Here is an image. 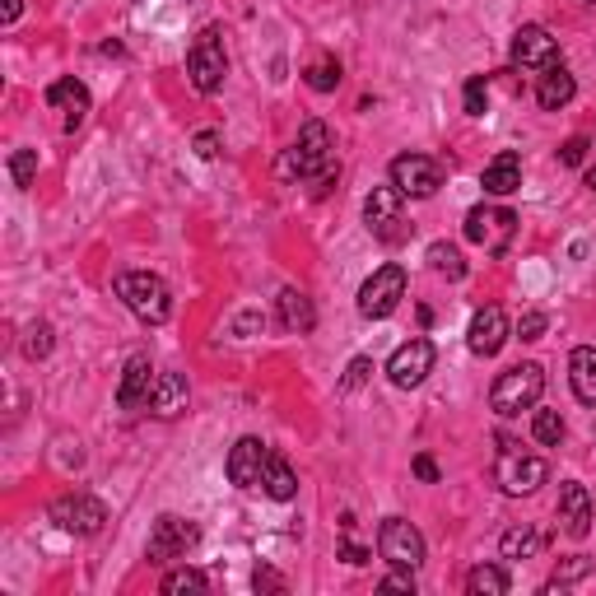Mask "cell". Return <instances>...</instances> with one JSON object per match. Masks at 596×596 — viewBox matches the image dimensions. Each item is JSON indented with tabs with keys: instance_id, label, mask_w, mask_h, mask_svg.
<instances>
[{
	"instance_id": "31",
	"label": "cell",
	"mask_w": 596,
	"mask_h": 596,
	"mask_svg": "<svg viewBox=\"0 0 596 596\" xmlns=\"http://www.w3.org/2000/svg\"><path fill=\"white\" fill-rule=\"evenodd\" d=\"M33 177H38V149H14L10 154V182L19 191L33 187Z\"/></svg>"
},
{
	"instance_id": "18",
	"label": "cell",
	"mask_w": 596,
	"mask_h": 596,
	"mask_svg": "<svg viewBox=\"0 0 596 596\" xmlns=\"http://www.w3.org/2000/svg\"><path fill=\"white\" fill-rule=\"evenodd\" d=\"M154 382H159L154 364H149L145 354H131V359H126V368H122L117 406H122V410H140V406H149V392H154Z\"/></svg>"
},
{
	"instance_id": "27",
	"label": "cell",
	"mask_w": 596,
	"mask_h": 596,
	"mask_svg": "<svg viewBox=\"0 0 596 596\" xmlns=\"http://www.w3.org/2000/svg\"><path fill=\"white\" fill-rule=\"evenodd\" d=\"M541 531L536 527H513V531H503V541H499V550H503V559H531L536 550H541Z\"/></svg>"
},
{
	"instance_id": "13",
	"label": "cell",
	"mask_w": 596,
	"mask_h": 596,
	"mask_svg": "<svg viewBox=\"0 0 596 596\" xmlns=\"http://www.w3.org/2000/svg\"><path fill=\"white\" fill-rule=\"evenodd\" d=\"M52 522L70 536H98L108 527V508L94 499V494H61L52 503Z\"/></svg>"
},
{
	"instance_id": "39",
	"label": "cell",
	"mask_w": 596,
	"mask_h": 596,
	"mask_svg": "<svg viewBox=\"0 0 596 596\" xmlns=\"http://www.w3.org/2000/svg\"><path fill=\"white\" fill-rule=\"evenodd\" d=\"M382 592H415V569H396L382 578Z\"/></svg>"
},
{
	"instance_id": "14",
	"label": "cell",
	"mask_w": 596,
	"mask_h": 596,
	"mask_svg": "<svg viewBox=\"0 0 596 596\" xmlns=\"http://www.w3.org/2000/svg\"><path fill=\"white\" fill-rule=\"evenodd\" d=\"M508 61H513V70H550L559 66V42L550 38V28L541 24H522L513 33V47H508Z\"/></svg>"
},
{
	"instance_id": "45",
	"label": "cell",
	"mask_w": 596,
	"mask_h": 596,
	"mask_svg": "<svg viewBox=\"0 0 596 596\" xmlns=\"http://www.w3.org/2000/svg\"><path fill=\"white\" fill-rule=\"evenodd\" d=\"M587 191H592V196H596V163H592V168H587Z\"/></svg>"
},
{
	"instance_id": "24",
	"label": "cell",
	"mask_w": 596,
	"mask_h": 596,
	"mask_svg": "<svg viewBox=\"0 0 596 596\" xmlns=\"http://www.w3.org/2000/svg\"><path fill=\"white\" fill-rule=\"evenodd\" d=\"M569 382L583 406H596V345H578L569 354Z\"/></svg>"
},
{
	"instance_id": "28",
	"label": "cell",
	"mask_w": 596,
	"mask_h": 596,
	"mask_svg": "<svg viewBox=\"0 0 596 596\" xmlns=\"http://www.w3.org/2000/svg\"><path fill=\"white\" fill-rule=\"evenodd\" d=\"M303 80H308V89H317V94H336L340 89V61L336 56H317V61L303 70Z\"/></svg>"
},
{
	"instance_id": "40",
	"label": "cell",
	"mask_w": 596,
	"mask_h": 596,
	"mask_svg": "<svg viewBox=\"0 0 596 596\" xmlns=\"http://www.w3.org/2000/svg\"><path fill=\"white\" fill-rule=\"evenodd\" d=\"M191 149H196L201 159H215V154H219V131H196V140H191Z\"/></svg>"
},
{
	"instance_id": "26",
	"label": "cell",
	"mask_w": 596,
	"mask_h": 596,
	"mask_svg": "<svg viewBox=\"0 0 596 596\" xmlns=\"http://www.w3.org/2000/svg\"><path fill=\"white\" fill-rule=\"evenodd\" d=\"M508 569H499V564H480V569H471V578H466V592L471 596H503L508 592Z\"/></svg>"
},
{
	"instance_id": "21",
	"label": "cell",
	"mask_w": 596,
	"mask_h": 596,
	"mask_svg": "<svg viewBox=\"0 0 596 596\" xmlns=\"http://www.w3.org/2000/svg\"><path fill=\"white\" fill-rule=\"evenodd\" d=\"M573 94H578V80L569 75V66L559 61V66H550L541 75V84H536V103H541L545 112H559V108H569Z\"/></svg>"
},
{
	"instance_id": "42",
	"label": "cell",
	"mask_w": 596,
	"mask_h": 596,
	"mask_svg": "<svg viewBox=\"0 0 596 596\" xmlns=\"http://www.w3.org/2000/svg\"><path fill=\"white\" fill-rule=\"evenodd\" d=\"M340 559L359 569V564H368V559H373V550H364V545H354V541H340Z\"/></svg>"
},
{
	"instance_id": "1",
	"label": "cell",
	"mask_w": 596,
	"mask_h": 596,
	"mask_svg": "<svg viewBox=\"0 0 596 596\" xmlns=\"http://www.w3.org/2000/svg\"><path fill=\"white\" fill-rule=\"evenodd\" d=\"M331 149H336L331 126H326V122H303L298 140L285 149V154H280V163H275V173L285 177V182H317L326 168H336Z\"/></svg>"
},
{
	"instance_id": "38",
	"label": "cell",
	"mask_w": 596,
	"mask_h": 596,
	"mask_svg": "<svg viewBox=\"0 0 596 596\" xmlns=\"http://www.w3.org/2000/svg\"><path fill=\"white\" fill-rule=\"evenodd\" d=\"M559 163H569V168L587 163V136H569V140H564V145H559Z\"/></svg>"
},
{
	"instance_id": "34",
	"label": "cell",
	"mask_w": 596,
	"mask_h": 596,
	"mask_svg": "<svg viewBox=\"0 0 596 596\" xmlns=\"http://www.w3.org/2000/svg\"><path fill=\"white\" fill-rule=\"evenodd\" d=\"M461 98H466V112H471V117H485V103H489L485 75H471V80H466V89H461Z\"/></svg>"
},
{
	"instance_id": "35",
	"label": "cell",
	"mask_w": 596,
	"mask_h": 596,
	"mask_svg": "<svg viewBox=\"0 0 596 596\" xmlns=\"http://www.w3.org/2000/svg\"><path fill=\"white\" fill-rule=\"evenodd\" d=\"M368 378H373V359H368V354H359V359H350V368H345V378H340V392H359Z\"/></svg>"
},
{
	"instance_id": "2",
	"label": "cell",
	"mask_w": 596,
	"mask_h": 596,
	"mask_svg": "<svg viewBox=\"0 0 596 596\" xmlns=\"http://www.w3.org/2000/svg\"><path fill=\"white\" fill-rule=\"evenodd\" d=\"M117 298H122L145 326H163L173 317V289L154 271H122L117 275Z\"/></svg>"
},
{
	"instance_id": "12",
	"label": "cell",
	"mask_w": 596,
	"mask_h": 596,
	"mask_svg": "<svg viewBox=\"0 0 596 596\" xmlns=\"http://www.w3.org/2000/svg\"><path fill=\"white\" fill-rule=\"evenodd\" d=\"M434 359H438L434 340L415 336V340H406V345H396V354L387 359V378H392V387L410 392V387H420V382L434 373Z\"/></svg>"
},
{
	"instance_id": "22",
	"label": "cell",
	"mask_w": 596,
	"mask_h": 596,
	"mask_svg": "<svg viewBox=\"0 0 596 596\" xmlns=\"http://www.w3.org/2000/svg\"><path fill=\"white\" fill-rule=\"evenodd\" d=\"M47 103L66 112V131H75V126L84 122V112H89V89H84L75 75H66V80H56L52 89H47Z\"/></svg>"
},
{
	"instance_id": "16",
	"label": "cell",
	"mask_w": 596,
	"mask_h": 596,
	"mask_svg": "<svg viewBox=\"0 0 596 596\" xmlns=\"http://www.w3.org/2000/svg\"><path fill=\"white\" fill-rule=\"evenodd\" d=\"M266 457H271V447L261 443V438H238V443L229 447V461H224V471H229V485H238V489L261 485Z\"/></svg>"
},
{
	"instance_id": "33",
	"label": "cell",
	"mask_w": 596,
	"mask_h": 596,
	"mask_svg": "<svg viewBox=\"0 0 596 596\" xmlns=\"http://www.w3.org/2000/svg\"><path fill=\"white\" fill-rule=\"evenodd\" d=\"M47 354H52V326L33 322L24 331V359H47Z\"/></svg>"
},
{
	"instance_id": "30",
	"label": "cell",
	"mask_w": 596,
	"mask_h": 596,
	"mask_svg": "<svg viewBox=\"0 0 596 596\" xmlns=\"http://www.w3.org/2000/svg\"><path fill=\"white\" fill-rule=\"evenodd\" d=\"M210 587V578H205L201 569H173V573H163V583H159V592L163 596H182V592H205Z\"/></svg>"
},
{
	"instance_id": "44",
	"label": "cell",
	"mask_w": 596,
	"mask_h": 596,
	"mask_svg": "<svg viewBox=\"0 0 596 596\" xmlns=\"http://www.w3.org/2000/svg\"><path fill=\"white\" fill-rule=\"evenodd\" d=\"M19 10H24V0H5V5H0V19H5V24H14V19H19Z\"/></svg>"
},
{
	"instance_id": "20",
	"label": "cell",
	"mask_w": 596,
	"mask_h": 596,
	"mask_svg": "<svg viewBox=\"0 0 596 596\" xmlns=\"http://www.w3.org/2000/svg\"><path fill=\"white\" fill-rule=\"evenodd\" d=\"M187 401H191L187 378H182V373H159L154 392H149V410H154L159 420H173V415L187 410Z\"/></svg>"
},
{
	"instance_id": "3",
	"label": "cell",
	"mask_w": 596,
	"mask_h": 596,
	"mask_svg": "<svg viewBox=\"0 0 596 596\" xmlns=\"http://www.w3.org/2000/svg\"><path fill=\"white\" fill-rule=\"evenodd\" d=\"M541 392H545V368L527 359V364L503 368L499 378H494V387H489V406H494V415L513 420V415H522V410H536Z\"/></svg>"
},
{
	"instance_id": "10",
	"label": "cell",
	"mask_w": 596,
	"mask_h": 596,
	"mask_svg": "<svg viewBox=\"0 0 596 596\" xmlns=\"http://www.w3.org/2000/svg\"><path fill=\"white\" fill-rule=\"evenodd\" d=\"M378 550L392 569H420L424 564V536L406 517H387L378 531Z\"/></svg>"
},
{
	"instance_id": "41",
	"label": "cell",
	"mask_w": 596,
	"mask_h": 596,
	"mask_svg": "<svg viewBox=\"0 0 596 596\" xmlns=\"http://www.w3.org/2000/svg\"><path fill=\"white\" fill-rule=\"evenodd\" d=\"M252 587H257V592H280L285 578H280L275 569H257V573H252Z\"/></svg>"
},
{
	"instance_id": "43",
	"label": "cell",
	"mask_w": 596,
	"mask_h": 596,
	"mask_svg": "<svg viewBox=\"0 0 596 596\" xmlns=\"http://www.w3.org/2000/svg\"><path fill=\"white\" fill-rule=\"evenodd\" d=\"M415 475H420L424 485H438V461L429 457V452H420V457H415Z\"/></svg>"
},
{
	"instance_id": "23",
	"label": "cell",
	"mask_w": 596,
	"mask_h": 596,
	"mask_svg": "<svg viewBox=\"0 0 596 596\" xmlns=\"http://www.w3.org/2000/svg\"><path fill=\"white\" fill-rule=\"evenodd\" d=\"M275 308H280V326H285V331L308 336L312 326H317V308H312V298L303 294V289H280Z\"/></svg>"
},
{
	"instance_id": "17",
	"label": "cell",
	"mask_w": 596,
	"mask_h": 596,
	"mask_svg": "<svg viewBox=\"0 0 596 596\" xmlns=\"http://www.w3.org/2000/svg\"><path fill=\"white\" fill-rule=\"evenodd\" d=\"M559 522H564V531H569L573 541H583L587 531H592L596 508H592L587 485H578V480H564V485H559Z\"/></svg>"
},
{
	"instance_id": "4",
	"label": "cell",
	"mask_w": 596,
	"mask_h": 596,
	"mask_svg": "<svg viewBox=\"0 0 596 596\" xmlns=\"http://www.w3.org/2000/svg\"><path fill=\"white\" fill-rule=\"evenodd\" d=\"M187 75L196 84V94H219L229 80V56H224V33L219 24H205L187 47Z\"/></svg>"
},
{
	"instance_id": "15",
	"label": "cell",
	"mask_w": 596,
	"mask_h": 596,
	"mask_svg": "<svg viewBox=\"0 0 596 596\" xmlns=\"http://www.w3.org/2000/svg\"><path fill=\"white\" fill-rule=\"evenodd\" d=\"M466 345H471L475 359H494V354L508 345V317H503L499 303H485V308L471 317V326H466Z\"/></svg>"
},
{
	"instance_id": "25",
	"label": "cell",
	"mask_w": 596,
	"mask_h": 596,
	"mask_svg": "<svg viewBox=\"0 0 596 596\" xmlns=\"http://www.w3.org/2000/svg\"><path fill=\"white\" fill-rule=\"evenodd\" d=\"M261 489L271 494L275 503H289L298 494V475H294V466H289L280 452L271 447V457H266V471H261Z\"/></svg>"
},
{
	"instance_id": "19",
	"label": "cell",
	"mask_w": 596,
	"mask_h": 596,
	"mask_svg": "<svg viewBox=\"0 0 596 596\" xmlns=\"http://www.w3.org/2000/svg\"><path fill=\"white\" fill-rule=\"evenodd\" d=\"M480 187H485L489 196H513V191L522 187V159H517L513 149L494 154V159L485 163V173H480Z\"/></svg>"
},
{
	"instance_id": "29",
	"label": "cell",
	"mask_w": 596,
	"mask_h": 596,
	"mask_svg": "<svg viewBox=\"0 0 596 596\" xmlns=\"http://www.w3.org/2000/svg\"><path fill=\"white\" fill-rule=\"evenodd\" d=\"M429 266H434L438 275H447V280H466V261H461V252L452 243H429Z\"/></svg>"
},
{
	"instance_id": "9",
	"label": "cell",
	"mask_w": 596,
	"mask_h": 596,
	"mask_svg": "<svg viewBox=\"0 0 596 596\" xmlns=\"http://www.w3.org/2000/svg\"><path fill=\"white\" fill-rule=\"evenodd\" d=\"M392 187L410 201H429L443 187V163L429 154H401V159H392Z\"/></svg>"
},
{
	"instance_id": "8",
	"label": "cell",
	"mask_w": 596,
	"mask_h": 596,
	"mask_svg": "<svg viewBox=\"0 0 596 596\" xmlns=\"http://www.w3.org/2000/svg\"><path fill=\"white\" fill-rule=\"evenodd\" d=\"M196 541H201V527H196V522H187V517H177V513H163L159 522H154V531H149L145 559L149 564H173V559H182Z\"/></svg>"
},
{
	"instance_id": "11",
	"label": "cell",
	"mask_w": 596,
	"mask_h": 596,
	"mask_svg": "<svg viewBox=\"0 0 596 596\" xmlns=\"http://www.w3.org/2000/svg\"><path fill=\"white\" fill-rule=\"evenodd\" d=\"M494 480H499V489L503 494H536V489L550 480V461L545 457H527V452H503L499 457V466H494Z\"/></svg>"
},
{
	"instance_id": "6",
	"label": "cell",
	"mask_w": 596,
	"mask_h": 596,
	"mask_svg": "<svg viewBox=\"0 0 596 596\" xmlns=\"http://www.w3.org/2000/svg\"><path fill=\"white\" fill-rule=\"evenodd\" d=\"M401 298H406V266L387 261V266H378V271L364 280V289H359V312H364L368 322H382V317H392V312L401 308Z\"/></svg>"
},
{
	"instance_id": "37",
	"label": "cell",
	"mask_w": 596,
	"mask_h": 596,
	"mask_svg": "<svg viewBox=\"0 0 596 596\" xmlns=\"http://www.w3.org/2000/svg\"><path fill=\"white\" fill-rule=\"evenodd\" d=\"M545 326H550V317H545V312H522V322H517V336H522V340H541Z\"/></svg>"
},
{
	"instance_id": "7",
	"label": "cell",
	"mask_w": 596,
	"mask_h": 596,
	"mask_svg": "<svg viewBox=\"0 0 596 596\" xmlns=\"http://www.w3.org/2000/svg\"><path fill=\"white\" fill-rule=\"evenodd\" d=\"M466 238L499 257V252H508L513 238H517V215L508 205H475L471 215H466Z\"/></svg>"
},
{
	"instance_id": "5",
	"label": "cell",
	"mask_w": 596,
	"mask_h": 596,
	"mask_svg": "<svg viewBox=\"0 0 596 596\" xmlns=\"http://www.w3.org/2000/svg\"><path fill=\"white\" fill-rule=\"evenodd\" d=\"M406 196L396 187H373L368 191V201H364V224H368V233L378 238V243H387V247H396V243H406L410 233H415V224L406 219Z\"/></svg>"
},
{
	"instance_id": "32",
	"label": "cell",
	"mask_w": 596,
	"mask_h": 596,
	"mask_svg": "<svg viewBox=\"0 0 596 596\" xmlns=\"http://www.w3.org/2000/svg\"><path fill=\"white\" fill-rule=\"evenodd\" d=\"M531 434H536V443H545V447H559V443H564V420H559V410H536V420H531Z\"/></svg>"
},
{
	"instance_id": "36",
	"label": "cell",
	"mask_w": 596,
	"mask_h": 596,
	"mask_svg": "<svg viewBox=\"0 0 596 596\" xmlns=\"http://www.w3.org/2000/svg\"><path fill=\"white\" fill-rule=\"evenodd\" d=\"M592 569V559H583V555H573L569 564H564V569H559V578L550 587H545V592H564V583H573V578H583V573Z\"/></svg>"
}]
</instances>
